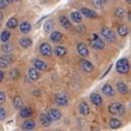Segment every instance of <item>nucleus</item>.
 I'll return each instance as SVG.
<instances>
[{"instance_id":"a18cd8bd","label":"nucleus","mask_w":131,"mask_h":131,"mask_svg":"<svg viewBox=\"0 0 131 131\" xmlns=\"http://www.w3.org/2000/svg\"><path fill=\"white\" fill-rule=\"evenodd\" d=\"M126 1H127V3H130V1H131V0H126Z\"/></svg>"},{"instance_id":"de8ad7c7","label":"nucleus","mask_w":131,"mask_h":131,"mask_svg":"<svg viewBox=\"0 0 131 131\" xmlns=\"http://www.w3.org/2000/svg\"><path fill=\"white\" fill-rule=\"evenodd\" d=\"M111 1H112V0H111Z\"/></svg>"},{"instance_id":"7ed1b4c3","label":"nucleus","mask_w":131,"mask_h":131,"mask_svg":"<svg viewBox=\"0 0 131 131\" xmlns=\"http://www.w3.org/2000/svg\"><path fill=\"white\" fill-rule=\"evenodd\" d=\"M89 42H90V46L95 49H103L105 48V42L97 34H93V36H92V38H90Z\"/></svg>"},{"instance_id":"7c9ffc66","label":"nucleus","mask_w":131,"mask_h":131,"mask_svg":"<svg viewBox=\"0 0 131 131\" xmlns=\"http://www.w3.org/2000/svg\"><path fill=\"white\" fill-rule=\"evenodd\" d=\"M17 24H18V21H17L16 18H14V17H11V18L7 21V27H8V28H11V29L15 28L17 26Z\"/></svg>"},{"instance_id":"f257e3e1","label":"nucleus","mask_w":131,"mask_h":131,"mask_svg":"<svg viewBox=\"0 0 131 131\" xmlns=\"http://www.w3.org/2000/svg\"><path fill=\"white\" fill-rule=\"evenodd\" d=\"M116 70L120 74H126L129 72V63L127 59H120L116 63Z\"/></svg>"},{"instance_id":"4be33fe9","label":"nucleus","mask_w":131,"mask_h":131,"mask_svg":"<svg viewBox=\"0 0 131 131\" xmlns=\"http://www.w3.org/2000/svg\"><path fill=\"white\" fill-rule=\"evenodd\" d=\"M53 52L57 57H64L66 53H67V49L65 47H62V46H58L56 47V49H53Z\"/></svg>"},{"instance_id":"2f4dec72","label":"nucleus","mask_w":131,"mask_h":131,"mask_svg":"<svg viewBox=\"0 0 131 131\" xmlns=\"http://www.w3.org/2000/svg\"><path fill=\"white\" fill-rule=\"evenodd\" d=\"M94 6L96 8H103L105 6V3H106V0H93L92 1Z\"/></svg>"},{"instance_id":"72a5a7b5","label":"nucleus","mask_w":131,"mask_h":131,"mask_svg":"<svg viewBox=\"0 0 131 131\" xmlns=\"http://www.w3.org/2000/svg\"><path fill=\"white\" fill-rule=\"evenodd\" d=\"M115 15L118 17V18H124V17L126 16V11L123 10V9H121V8H119V9H117L115 11Z\"/></svg>"},{"instance_id":"cd10ccee","label":"nucleus","mask_w":131,"mask_h":131,"mask_svg":"<svg viewBox=\"0 0 131 131\" xmlns=\"http://www.w3.org/2000/svg\"><path fill=\"white\" fill-rule=\"evenodd\" d=\"M31 114H32V111H31L30 108H21L20 116L22 118H28Z\"/></svg>"},{"instance_id":"6e6552de","label":"nucleus","mask_w":131,"mask_h":131,"mask_svg":"<svg viewBox=\"0 0 131 131\" xmlns=\"http://www.w3.org/2000/svg\"><path fill=\"white\" fill-rule=\"evenodd\" d=\"M48 115L49 116V118L51 119V121H52V120H53V121H58V120H60L61 117H62V113H61L58 109H53V108L49 110Z\"/></svg>"},{"instance_id":"a19ab883","label":"nucleus","mask_w":131,"mask_h":131,"mask_svg":"<svg viewBox=\"0 0 131 131\" xmlns=\"http://www.w3.org/2000/svg\"><path fill=\"white\" fill-rule=\"evenodd\" d=\"M3 79H4V74L2 71H0V83L3 81Z\"/></svg>"},{"instance_id":"49530a36","label":"nucleus","mask_w":131,"mask_h":131,"mask_svg":"<svg viewBox=\"0 0 131 131\" xmlns=\"http://www.w3.org/2000/svg\"><path fill=\"white\" fill-rule=\"evenodd\" d=\"M0 27H1V23H0Z\"/></svg>"},{"instance_id":"412c9836","label":"nucleus","mask_w":131,"mask_h":131,"mask_svg":"<svg viewBox=\"0 0 131 131\" xmlns=\"http://www.w3.org/2000/svg\"><path fill=\"white\" fill-rule=\"evenodd\" d=\"M53 29V21L52 20H47L43 24V30L46 33H50Z\"/></svg>"},{"instance_id":"9d476101","label":"nucleus","mask_w":131,"mask_h":131,"mask_svg":"<svg viewBox=\"0 0 131 131\" xmlns=\"http://www.w3.org/2000/svg\"><path fill=\"white\" fill-rule=\"evenodd\" d=\"M33 66H34V69H36L37 71H46L48 68L47 64L41 60H34Z\"/></svg>"},{"instance_id":"4c0bfd02","label":"nucleus","mask_w":131,"mask_h":131,"mask_svg":"<svg viewBox=\"0 0 131 131\" xmlns=\"http://www.w3.org/2000/svg\"><path fill=\"white\" fill-rule=\"evenodd\" d=\"M5 101H6V95H5V93L0 91V104H3Z\"/></svg>"},{"instance_id":"b1692460","label":"nucleus","mask_w":131,"mask_h":131,"mask_svg":"<svg viewBox=\"0 0 131 131\" xmlns=\"http://www.w3.org/2000/svg\"><path fill=\"white\" fill-rule=\"evenodd\" d=\"M117 90L121 94H127L128 93V87L126 86V84H124L123 82L117 83Z\"/></svg>"},{"instance_id":"dca6fc26","label":"nucleus","mask_w":131,"mask_h":131,"mask_svg":"<svg viewBox=\"0 0 131 131\" xmlns=\"http://www.w3.org/2000/svg\"><path fill=\"white\" fill-rule=\"evenodd\" d=\"M27 74H28V77L31 81H37L39 79V74H38L36 69H29Z\"/></svg>"},{"instance_id":"f704fd0d","label":"nucleus","mask_w":131,"mask_h":131,"mask_svg":"<svg viewBox=\"0 0 131 131\" xmlns=\"http://www.w3.org/2000/svg\"><path fill=\"white\" fill-rule=\"evenodd\" d=\"M12 49H13L12 46L9 45V43H5V45L2 46V50H3L4 52H11Z\"/></svg>"},{"instance_id":"5701e85b","label":"nucleus","mask_w":131,"mask_h":131,"mask_svg":"<svg viewBox=\"0 0 131 131\" xmlns=\"http://www.w3.org/2000/svg\"><path fill=\"white\" fill-rule=\"evenodd\" d=\"M62 38H63V34L61 32H59V31H53V32L51 31L50 32V39L53 42H59L62 40Z\"/></svg>"},{"instance_id":"ea45409f","label":"nucleus","mask_w":131,"mask_h":131,"mask_svg":"<svg viewBox=\"0 0 131 131\" xmlns=\"http://www.w3.org/2000/svg\"><path fill=\"white\" fill-rule=\"evenodd\" d=\"M85 30H86V27H85V26H78V27H77V31H78V32L83 33Z\"/></svg>"},{"instance_id":"f3484780","label":"nucleus","mask_w":131,"mask_h":131,"mask_svg":"<svg viewBox=\"0 0 131 131\" xmlns=\"http://www.w3.org/2000/svg\"><path fill=\"white\" fill-rule=\"evenodd\" d=\"M81 12H82V14H84L86 17H89V18H96L97 17L96 12L93 11L92 9H89V8H82Z\"/></svg>"},{"instance_id":"bb28decb","label":"nucleus","mask_w":131,"mask_h":131,"mask_svg":"<svg viewBox=\"0 0 131 131\" xmlns=\"http://www.w3.org/2000/svg\"><path fill=\"white\" fill-rule=\"evenodd\" d=\"M71 18H72V20H73L74 22H76V23H80V22L82 21V15H81V13L78 12V11L72 12V13H71Z\"/></svg>"},{"instance_id":"c03bdc74","label":"nucleus","mask_w":131,"mask_h":131,"mask_svg":"<svg viewBox=\"0 0 131 131\" xmlns=\"http://www.w3.org/2000/svg\"><path fill=\"white\" fill-rule=\"evenodd\" d=\"M2 17H3V14H2V12L0 11V19H2Z\"/></svg>"},{"instance_id":"f8f14e48","label":"nucleus","mask_w":131,"mask_h":131,"mask_svg":"<svg viewBox=\"0 0 131 131\" xmlns=\"http://www.w3.org/2000/svg\"><path fill=\"white\" fill-rule=\"evenodd\" d=\"M19 45H20V47H22L23 49H27V48H29V47L32 45V40H31L29 37L24 36V37H21V38L19 39Z\"/></svg>"},{"instance_id":"ddd939ff","label":"nucleus","mask_w":131,"mask_h":131,"mask_svg":"<svg viewBox=\"0 0 131 131\" xmlns=\"http://www.w3.org/2000/svg\"><path fill=\"white\" fill-rule=\"evenodd\" d=\"M91 102L95 105V106H100V105H102V102H103V100H102V97L98 95V94H96V93H93L92 95H91Z\"/></svg>"},{"instance_id":"1a4fd4ad","label":"nucleus","mask_w":131,"mask_h":131,"mask_svg":"<svg viewBox=\"0 0 131 131\" xmlns=\"http://www.w3.org/2000/svg\"><path fill=\"white\" fill-rule=\"evenodd\" d=\"M77 49H78V52H79L82 57H87V56H89V49H88L87 46H86L85 43H83V42L78 43Z\"/></svg>"},{"instance_id":"39448f33","label":"nucleus","mask_w":131,"mask_h":131,"mask_svg":"<svg viewBox=\"0 0 131 131\" xmlns=\"http://www.w3.org/2000/svg\"><path fill=\"white\" fill-rule=\"evenodd\" d=\"M12 61H13L12 56H10V54L2 56L0 58V68H7L8 66L12 63Z\"/></svg>"},{"instance_id":"e433bc0d","label":"nucleus","mask_w":131,"mask_h":131,"mask_svg":"<svg viewBox=\"0 0 131 131\" xmlns=\"http://www.w3.org/2000/svg\"><path fill=\"white\" fill-rule=\"evenodd\" d=\"M8 2L7 0H0V9H3V8H6L8 6Z\"/></svg>"},{"instance_id":"a878e982","label":"nucleus","mask_w":131,"mask_h":131,"mask_svg":"<svg viewBox=\"0 0 131 131\" xmlns=\"http://www.w3.org/2000/svg\"><path fill=\"white\" fill-rule=\"evenodd\" d=\"M109 126H110L112 129H117V128L121 127V121H120L119 119L112 118V119L109 121Z\"/></svg>"},{"instance_id":"f03ea898","label":"nucleus","mask_w":131,"mask_h":131,"mask_svg":"<svg viewBox=\"0 0 131 131\" xmlns=\"http://www.w3.org/2000/svg\"><path fill=\"white\" fill-rule=\"evenodd\" d=\"M109 112L113 115H123L125 113V107L122 104L115 102L109 106Z\"/></svg>"},{"instance_id":"2eb2a0df","label":"nucleus","mask_w":131,"mask_h":131,"mask_svg":"<svg viewBox=\"0 0 131 131\" xmlns=\"http://www.w3.org/2000/svg\"><path fill=\"white\" fill-rule=\"evenodd\" d=\"M20 32L24 33V34H26V33H28L30 30H31V25H30V23L29 22H27V21H23L21 24H20Z\"/></svg>"},{"instance_id":"c85d7f7f","label":"nucleus","mask_w":131,"mask_h":131,"mask_svg":"<svg viewBox=\"0 0 131 131\" xmlns=\"http://www.w3.org/2000/svg\"><path fill=\"white\" fill-rule=\"evenodd\" d=\"M118 33L121 35V36H126L128 34V27L126 25H119L118 26Z\"/></svg>"},{"instance_id":"20e7f679","label":"nucleus","mask_w":131,"mask_h":131,"mask_svg":"<svg viewBox=\"0 0 131 131\" xmlns=\"http://www.w3.org/2000/svg\"><path fill=\"white\" fill-rule=\"evenodd\" d=\"M101 34L103 36V38L105 40H107L108 42H114L116 40V35L115 33L108 27H102L101 28Z\"/></svg>"},{"instance_id":"473e14b6","label":"nucleus","mask_w":131,"mask_h":131,"mask_svg":"<svg viewBox=\"0 0 131 131\" xmlns=\"http://www.w3.org/2000/svg\"><path fill=\"white\" fill-rule=\"evenodd\" d=\"M10 32L8 31V30H4L3 32L1 33V36H0V38H1V40L3 41V42H6L9 38H10Z\"/></svg>"},{"instance_id":"79ce46f5","label":"nucleus","mask_w":131,"mask_h":131,"mask_svg":"<svg viewBox=\"0 0 131 131\" xmlns=\"http://www.w3.org/2000/svg\"><path fill=\"white\" fill-rule=\"evenodd\" d=\"M111 68H112V65H110V66H109V67H108V69H107V71H106V72H105V74H104V75H103V76H102V77H105V76H106V75H107V74H108V72H109V71H110V70H111Z\"/></svg>"},{"instance_id":"4468645a","label":"nucleus","mask_w":131,"mask_h":131,"mask_svg":"<svg viewBox=\"0 0 131 131\" xmlns=\"http://www.w3.org/2000/svg\"><path fill=\"white\" fill-rule=\"evenodd\" d=\"M102 92H103L104 95H106V96H114V94H115L114 89H113L112 86L109 85V84H106V85L103 87Z\"/></svg>"},{"instance_id":"c9c22d12","label":"nucleus","mask_w":131,"mask_h":131,"mask_svg":"<svg viewBox=\"0 0 131 131\" xmlns=\"http://www.w3.org/2000/svg\"><path fill=\"white\" fill-rule=\"evenodd\" d=\"M9 76H10L11 79H17L18 76H19V72L17 71L16 69H13V70H11L9 72Z\"/></svg>"},{"instance_id":"c756f323","label":"nucleus","mask_w":131,"mask_h":131,"mask_svg":"<svg viewBox=\"0 0 131 131\" xmlns=\"http://www.w3.org/2000/svg\"><path fill=\"white\" fill-rule=\"evenodd\" d=\"M13 105H14V107L16 109H21L23 107V101H22V99L20 98V97H18V96H16L14 98V100H13Z\"/></svg>"},{"instance_id":"9b49d317","label":"nucleus","mask_w":131,"mask_h":131,"mask_svg":"<svg viewBox=\"0 0 131 131\" xmlns=\"http://www.w3.org/2000/svg\"><path fill=\"white\" fill-rule=\"evenodd\" d=\"M39 120H40V123L43 127H49L51 124V119L49 118V116L48 114H41L39 116Z\"/></svg>"},{"instance_id":"6ab92c4d","label":"nucleus","mask_w":131,"mask_h":131,"mask_svg":"<svg viewBox=\"0 0 131 131\" xmlns=\"http://www.w3.org/2000/svg\"><path fill=\"white\" fill-rule=\"evenodd\" d=\"M56 103L59 106H66L68 104V98L65 95H58L56 97Z\"/></svg>"},{"instance_id":"0eeeda50","label":"nucleus","mask_w":131,"mask_h":131,"mask_svg":"<svg viewBox=\"0 0 131 131\" xmlns=\"http://www.w3.org/2000/svg\"><path fill=\"white\" fill-rule=\"evenodd\" d=\"M39 50H40V53L42 56H45V57H49L51 54V52H52L50 46H49V43H47V42H43V43L40 45Z\"/></svg>"},{"instance_id":"423d86ee","label":"nucleus","mask_w":131,"mask_h":131,"mask_svg":"<svg viewBox=\"0 0 131 131\" xmlns=\"http://www.w3.org/2000/svg\"><path fill=\"white\" fill-rule=\"evenodd\" d=\"M80 67L84 72L86 73H91L94 70V66L92 65L90 62L86 61V60H81L80 61Z\"/></svg>"},{"instance_id":"aec40b11","label":"nucleus","mask_w":131,"mask_h":131,"mask_svg":"<svg viewBox=\"0 0 131 131\" xmlns=\"http://www.w3.org/2000/svg\"><path fill=\"white\" fill-rule=\"evenodd\" d=\"M79 110H80V113L82 115H88L90 112V107L86 102H82L79 106Z\"/></svg>"},{"instance_id":"393cba45","label":"nucleus","mask_w":131,"mask_h":131,"mask_svg":"<svg viewBox=\"0 0 131 131\" xmlns=\"http://www.w3.org/2000/svg\"><path fill=\"white\" fill-rule=\"evenodd\" d=\"M60 22H61V24H62L65 28H67V29H71V28H72V23L70 22V20L66 16L60 17Z\"/></svg>"},{"instance_id":"a211bd4d","label":"nucleus","mask_w":131,"mask_h":131,"mask_svg":"<svg viewBox=\"0 0 131 131\" xmlns=\"http://www.w3.org/2000/svg\"><path fill=\"white\" fill-rule=\"evenodd\" d=\"M34 127H35V123H34V121L31 120V119L25 120L24 123H23V125H22V128L24 130H32Z\"/></svg>"},{"instance_id":"37998d69","label":"nucleus","mask_w":131,"mask_h":131,"mask_svg":"<svg viewBox=\"0 0 131 131\" xmlns=\"http://www.w3.org/2000/svg\"><path fill=\"white\" fill-rule=\"evenodd\" d=\"M19 0H7L8 3H14V2H18Z\"/></svg>"},{"instance_id":"58836bf2","label":"nucleus","mask_w":131,"mask_h":131,"mask_svg":"<svg viewBox=\"0 0 131 131\" xmlns=\"http://www.w3.org/2000/svg\"><path fill=\"white\" fill-rule=\"evenodd\" d=\"M5 117H6V112H5V110H4L2 107H0V120H4Z\"/></svg>"}]
</instances>
